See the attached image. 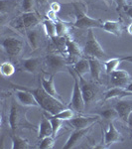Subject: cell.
I'll return each instance as SVG.
<instances>
[{
  "instance_id": "74e56055",
  "label": "cell",
  "mask_w": 132,
  "mask_h": 149,
  "mask_svg": "<svg viewBox=\"0 0 132 149\" xmlns=\"http://www.w3.org/2000/svg\"><path fill=\"white\" fill-rule=\"evenodd\" d=\"M127 126H128V131L130 133V135L132 136V113L130 114L128 118V121H127Z\"/></svg>"
},
{
  "instance_id": "e575fe53",
  "label": "cell",
  "mask_w": 132,
  "mask_h": 149,
  "mask_svg": "<svg viewBox=\"0 0 132 149\" xmlns=\"http://www.w3.org/2000/svg\"><path fill=\"white\" fill-rule=\"evenodd\" d=\"M47 19H49V20H52L54 21V22H56L58 20V16H57V12H55L54 10H52V9H50L49 11L47 12Z\"/></svg>"
},
{
  "instance_id": "d4e9b609",
  "label": "cell",
  "mask_w": 132,
  "mask_h": 149,
  "mask_svg": "<svg viewBox=\"0 0 132 149\" xmlns=\"http://www.w3.org/2000/svg\"><path fill=\"white\" fill-rule=\"evenodd\" d=\"M97 115H99L100 118L104 119V120L112 121L116 118H119L118 113H117L116 109L114 107H107V109H104L99 111H97Z\"/></svg>"
},
{
  "instance_id": "2e32d148",
  "label": "cell",
  "mask_w": 132,
  "mask_h": 149,
  "mask_svg": "<svg viewBox=\"0 0 132 149\" xmlns=\"http://www.w3.org/2000/svg\"><path fill=\"white\" fill-rule=\"evenodd\" d=\"M53 135V127L51 120L48 118L46 114L42 115V119L39 124V132H38V137L40 139L47 137V136Z\"/></svg>"
},
{
  "instance_id": "83f0119b",
  "label": "cell",
  "mask_w": 132,
  "mask_h": 149,
  "mask_svg": "<svg viewBox=\"0 0 132 149\" xmlns=\"http://www.w3.org/2000/svg\"><path fill=\"white\" fill-rule=\"evenodd\" d=\"M43 26H44L46 34L49 36L51 39H54L57 36L56 22H54V21H52V20H49V19H46V20L43 21Z\"/></svg>"
},
{
  "instance_id": "603a6c76",
  "label": "cell",
  "mask_w": 132,
  "mask_h": 149,
  "mask_svg": "<svg viewBox=\"0 0 132 149\" xmlns=\"http://www.w3.org/2000/svg\"><path fill=\"white\" fill-rule=\"evenodd\" d=\"M40 63L39 58H27V59H24L21 62V67L25 72L30 74H34L36 71L38 70Z\"/></svg>"
},
{
  "instance_id": "277c9868",
  "label": "cell",
  "mask_w": 132,
  "mask_h": 149,
  "mask_svg": "<svg viewBox=\"0 0 132 149\" xmlns=\"http://www.w3.org/2000/svg\"><path fill=\"white\" fill-rule=\"evenodd\" d=\"M69 74L74 79V88H73V93H72L71 102H69V107L72 109L74 111L78 112V113H81L83 112L85 107V102L83 100V93H81V84H80V78L79 76L75 73V71L73 68H68Z\"/></svg>"
},
{
  "instance_id": "8992f818",
  "label": "cell",
  "mask_w": 132,
  "mask_h": 149,
  "mask_svg": "<svg viewBox=\"0 0 132 149\" xmlns=\"http://www.w3.org/2000/svg\"><path fill=\"white\" fill-rule=\"evenodd\" d=\"M2 49L10 58L17 57L20 52L22 51L23 42L22 40L18 39L16 37H7L2 40L1 43Z\"/></svg>"
},
{
  "instance_id": "6da1fadb",
  "label": "cell",
  "mask_w": 132,
  "mask_h": 149,
  "mask_svg": "<svg viewBox=\"0 0 132 149\" xmlns=\"http://www.w3.org/2000/svg\"><path fill=\"white\" fill-rule=\"evenodd\" d=\"M12 86L13 88H20L30 92L35 97L36 100L39 103V107L41 109L51 115L57 114L58 112H60L61 110L66 109V104L64 103V102L52 97L51 95H49L44 90V88L42 86H41V88L40 86L39 88H30V86H24L12 84Z\"/></svg>"
},
{
  "instance_id": "d6986e66",
  "label": "cell",
  "mask_w": 132,
  "mask_h": 149,
  "mask_svg": "<svg viewBox=\"0 0 132 149\" xmlns=\"http://www.w3.org/2000/svg\"><path fill=\"white\" fill-rule=\"evenodd\" d=\"M132 95V93L125 90V88H119L115 86L113 88H110L104 93V100H109L112 98H121Z\"/></svg>"
},
{
  "instance_id": "3957f363",
  "label": "cell",
  "mask_w": 132,
  "mask_h": 149,
  "mask_svg": "<svg viewBox=\"0 0 132 149\" xmlns=\"http://www.w3.org/2000/svg\"><path fill=\"white\" fill-rule=\"evenodd\" d=\"M75 7V15H76V21L74 23V26L76 28L80 29H92V28H102V24L98 19L92 18L88 15L85 12V9L81 7V3H74Z\"/></svg>"
},
{
  "instance_id": "9a60e30c",
  "label": "cell",
  "mask_w": 132,
  "mask_h": 149,
  "mask_svg": "<svg viewBox=\"0 0 132 149\" xmlns=\"http://www.w3.org/2000/svg\"><path fill=\"white\" fill-rule=\"evenodd\" d=\"M39 17L33 11L30 12H23V14L20 17L21 26L26 29H33L35 26L39 24Z\"/></svg>"
},
{
  "instance_id": "8d00e7d4",
  "label": "cell",
  "mask_w": 132,
  "mask_h": 149,
  "mask_svg": "<svg viewBox=\"0 0 132 149\" xmlns=\"http://www.w3.org/2000/svg\"><path fill=\"white\" fill-rule=\"evenodd\" d=\"M114 1H115V3H116L118 10L119 9L124 8V7L126 6V0H114Z\"/></svg>"
},
{
  "instance_id": "f546056e",
  "label": "cell",
  "mask_w": 132,
  "mask_h": 149,
  "mask_svg": "<svg viewBox=\"0 0 132 149\" xmlns=\"http://www.w3.org/2000/svg\"><path fill=\"white\" fill-rule=\"evenodd\" d=\"M51 116L55 117V118H59L61 120H69V119L74 117V110L72 109H65L61 110L60 112H58L57 114L51 115Z\"/></svg>"
},
{
  "instance_id": "d590c367",
  "label": "cell",
  "mask_w": 132,
  "mask_h": 149,
  "mask_svg": "<svg viewBox=\"0 0 132 149\" xmlns=\"http://www.w3.org/2000/svg\"><path fill=\"white\" fill-rule=\"evenodd\" d=\"M50 8H51L52 10H54L55 12H57V13H58V12L61 10V5H60L59 2L54 1V2H52V3L50 4Z\"/></svg>"
},
{
  "instance_id": "4dcf8cb0",
  "label": "cell",
  "mask_w": 132,
  "mask_h": 149,
  "mask_svg": "<svg viewBox=\"0 0 132 149\" xmlns=\"http://www.w3.org/2000/svg\"><path fill=\"white\" fill-rule=\"evenodd\" d=\"M54 145H55V136L50 135L41 139V142L38 147L41 149H51L54 147Z\"/></svg>"
},
{
  "instance_id": "836d02e7",
  "label": "cell",
  "mask_w": 132,
  "mask_h": 149,
  "mask_svg": "<svg viewBox=\"0 0 132 149\" xmlns=\"http://www.w3.org/2000/svg\"><path fill=\"white\" fill-rule=\"evenodd\" d=\"M33 8V0H22L21 9L23 12H30Z\"/></svg>"
},
{
  "instance_id": "1f68e13d",
  "label": "cell",
  "mask_w": 132,
  "mask_h": 149,
  "mask_svg": "<svg viewBox=\"0 0 132 149\" xmlns=\"http://www.w3.org/2000/svg\"><path fill=\"white\" fill-rule=\"evenodd\" d=\"M47 116H48V118L51 120V123H52L53 136H55V137H56L58 132H59V130L62 128V126H63L64 120H61V119H59V118H55V117L51 116V115H48V114H47Z\"/></svg>"
},
{
  "instance_id": "4fadbf2b",
  "label": "cell",
  "mask_w": 132,
  "mask_h": 149,
  "mask_svg": "<svg viewBox=\"0 0 132 149\" xmlns=\"http://www.w3.org/2000/svg\"><path fill=\"white\" fill-rule=\"evenodd\" d=\"M98 119H100L99 115H95V116H76L73 117L68 121L75 129H81L93 125V123L97 122Z\"/></svg>"
},
{
  "instance_id": "52a82bcc",
  "label": "cell",
  "mask_w": 132,
  "mask_h": 149,
  "mask_svg": "<svg viewBox=\"0 0 132 149\" xmlns=\"http://www.w3.org/2000/svg\"><path fill=\"white\" fill-rule=\"evenodd\" d=\"M67 63L64 57L59 56V55L50 54L46 57V68L47 71L52 74L62 72L66 68Z\"/></svg>"
},
{
  "instance_id": "cb8c5ba5",
  "label": "cell",
  "mask_w": 132,
  "mask_h": 149,
  "mask_svg": "<svg viewBox=\"0 0 132 149\" xmlns=\"http://www.w3.org/2000/svg\"><path fill=\"white\" fill-rule=\"evenodd\" d=\"M12 149H29L32 148L27 139L21 137L19 135H11Z\"/></svg>"
},
{
  "instance_id": "b9f144b4",
  "label": "cell",
  "mask_w": 132,
  "mask_h": 149,
  "mask_svg": "<svg viewBox=\"0 0 132 149\" xmlns=\"http://www.w3.org/2000/svg\"><path fill=\"white\" fill-rule=\"evenodd\" d=\"M127 32H128L130 35H132V23L129 24L128 27H127Z\"/></svg>"
},
{
  "instance_id": "7bdbcfd3",
  "label": "cell",
  "mask_w": 132,
  "mask_h": 149,
  "mask_svg": "<svg viewBox=\"0 0 132 149\" xmlns=\"http://www.w3.org/2000/svg\"><path fill=\"white\" fill-rule=\"evenodd\" d=\"M36 1H38V2H43L44 0H36Z\"/></svg>"
},
{
  "instance_id": "44dd1931",
  "label": "cell",
  "mask_w": 132,
  "mask_h": 149,
  "mask_svg": "<svg viewBox=\"0 0 132 149\" xmlns=\"http://www.w3.org/2000/svg\"><path fill=\"white\" fill-rule=\"evenodd\" d=\"M97 58H88L90 62V73L95 81H100V74H101L102 65Z\"/></svg>"
},
{
  "instance_id": "7c38bea8",
  "label": "cell",
  "mask_w": 132,
  "mask_h": 149,
  "mask_svg": "<svg viewBox=\"0 0 132 149\" xmlns=\"http://www.w3.org/2000/svg\"><path fill=\"white\" fill-rule=\"evenodd\" d=\"M110 83L114 86L125 88L130 81V74L124 70H115L110 73Z\"/></svg>"
},
{
  "instance_id": "f1b7e54d",
  "label": "cell",
  "mask_w": 132,
  "mask_h": 149,
  "mask_svg": "<svg viewBox=\"0 0 132 149\" xmlns=\"http://www.w3.org/2000/svg\"><path fill=\"white\" fill-rule=\"evenodd\" d=\"M0 72H1L2 76L10 77L15 73V66L12 63H10V62H4V63L1 64Z\"/></svg>"
},
{
  "instance_id": "e0dca14e",
  "label": "cell",
  "mask_w": 132,
  "mask_h": 149,
  "mask_svg": "<svg viewBox=\"0 0 132 149\" xmlns=\"http://www.w3.org/2000/svg\"><path fill=\"white\" fill-rule=\"evenodd\" d=\"M41 86L44 88V90L46 91V92L49 93V95H51L52 97L58 98V100H62L63 102V100H62L61 95L58 93L57 90H56V86H55V81H54V74H51V77H50L49 79H46V78H41Z\"/></svg>"
},
{
  "instance_id": "ab89813d",
  "label": "cell",
  "mask_w": 132,
  "mask_h": 149,
  "mask_svg": "<svg viewBox=\"0 0 132 149\" xmlns=\"http://www.w3.org/2000/svg\"><path fill=\"white\" fill-rule=\"evenodd\" d=\"M122 61H127L129 63L132 64V55H127V56H123V57H120Z\"/></svg>"
},
{
  "instance_id": "30bf717a",
  "label": "cell",
  "mask_w": 132,
  "mask_h": 149,
  "mask_svg": "<svg viewBox=\"0 0 132 149\" xmlns=\"http://www.w3.org/2000/svg\"><path fill=\"white\" fill-rule=\"evenodd\" d=\"M119 141H122L121 133L116 129L113 122L110 121L108 124V128L104 132V140L102 146H104V148H108L112 144L117 143Z\"/></svg>"
},
{
  "instance_id": "ffe728a7",
  "label": "cell",
  "mask_w": 132,
  "mask_h": 149,
  "mask_svg": "<svg viewBox=\"0 0 132 149\" xmlns=\"http://www.w3.org/2000/svg\"><path fill=\"white\" fill-rule=\"evenodd\" d=\"M65 45H66L67 53L71 58H79L81 56V50L80 46L73 39H71L69 37H67Z\"/></svg>"
},
{
  "instance_id": "4316f807",
  "label": "cell",
  "mask_w": 132,
  "mask_h": 149,
  "mask_svg": "<svg viewBox=\"0 0 132 149\" xmlns=\"http://www.w3.org/2000/svg\"><path fill=\"white\" fill-rule=\"evenodd\" d=\"M27 39L30 43L31 47L33 48V50H36L39 46V42H40V35L38 33L37 30L35 29H31L27 32Z\"/></svg>"
},
{
  "instance_id": "60d3db41",
  "label": "cell",
  "mask_w": 132,
  "mask_h": 149,
  "mask_svg": "<svg viewBox=\"0 0 132 149\" xmlns=\"http://www.w3.org/2000/svg\"><path fill=\"white\" fill-rule=\"evenodd\" d=\"M125 90L128 91V92L132 93V81H129V83L127 84V86H125Z\"/></svg>"
},
{
  "instance_id": "9c48e42d",
  "label": "cell",
  "mask_w": 132,
  "mask_h": 149,
  "mask_svg": "<svg viewBox=\"0 0 132 149\" xmlns=\"http://www.w3.org/2000/svg\"><path fill=\"white\" fill-rule=\"evenodd\" d=\"M92 128V125L88 126L85 128H81V129H75V131L69 135V137L68 138V140L66 141V143L63 145V149H72L76 147L79 143L83 140V138L85 137L86 134L88 133Z\"/></svg>"
},
{
  "instance_id": "7a4b0ae2",
  "label": "cell",
  "mask_w": 132,
  "mask_h": 149,
  "mask_svg": "<svg viewBox=\"0 0 132 149\" xmlns=\"http://www.w3.org/2000/svg\"><path fill=\"white\" fill-rule=\"evenodd\" d=\"M23 105L16 103L15 102H12L10 112H9L8 116V122L9 126H10L12 131H16V129L19 127H23V128H35V125L32 124L27 119V111L28 110L22 109Z\"/></svg>"
},
{
  "instance_id": "f35d334b",
  "label": "cell",
  "mask_w": 132,
  "mask_h": 149,
  "mask_svg": "<svg viewBox=\"0 0 132 149\" xmlns=\"http://www.w3.org/2000/svg\"><path fill=\"white\" fill-rule=\"evenodd\" d=\"M124 11H125V13L132 19V6H125L124 7Z\"/></svg>"
},
{
  "instance_id": "ac0fdd59",
  "label": "cell",
  "mask_w": 132,
  "mask_h": 149,
  "mask_svg": "<svg viewBox=\"0 0 132 149\" xmlns=\"http://www.w3.org/2000/svg\"><path fill=\"white\" fill-rule=\"evenodd\" d=\"M102 29L105 32L115 36H121L122 34V23L119 20H106L102 24Z\"/></svg>"
},
{
  "instance_id": "5bb4252c",
  "label": "cell",
  "mask_w": 132,
  "mask_h": 149,
  "mask_svg": "<svg viewBox=\"0 0 132 149\" xmlns=\"http://www.w3.org/2000/svg\"><path fill=\"white\" fill-rule=\"evenodd\" d=\"M79 78H80V84H81V93H83V100H85V105H88V104H90L93 100V98H94L95 91H94V88H93V86L83 79V77H79Z\"/></svg>"
},
{
  "instance_id": "d6a6232c",
  "label": "cell",
  "mask_w": 132,
  "mask_h": 149,
  "mask_svg": "<svg viewBox=\"0 0 132 149\" xmlns=\"http://www.w3.org/2000/svg\"><path fill=\"white\" fill-rule=\"evenodd\" d=\"M68 25H67L66 22H63L62 20L58 19L56 21V32H57V36L59 37H62V36L66 35L68 33Z\"/></svg>"
},
{
  "instance_id": "8fae6325",
  "label": "cell",
  "mask_w": 132,
  "mask_h": 149,
  "mask_svg": "<svg viewBox=\"0 0 132 149\" xmlns=\"http://www.w3.org/2000/svg\"><path fill=\"white\" fill-rule=\"evenodd\" d=\"M114 109H116L118 116L121 120L127 123L128 118L132 113V100H119L114 104Z\"/></svg>"
},
{
  "instance_id": "7402d4cb",
  "label": "cell",
  "mask_w": 132,
  "mask_h": 149,
  "mask_svg": "<svg viewBox=\"0 0 132 149\" xmlns=\"http://www.w3.org/2000/svg\"><path fill=\"white\" fill-rule=\"evenodd\" d=\"M73 70L79 77H83L85 74L90 73V62L88 59H80L73 65Z\"/></svg>"
},
{
  "instance_id": "ba28073f",
  "label": "cell",
  "mask_w": 132,
  "mask_h": 149,
  "mask_svg": "<svg viewBox=\"0 0 132 149\" xmlns=\"http://www.w3.org/2000/svg\"><path fill=\"white\" fill-rule=\"evenodd\" d=\"M13 88L15 90V98L19 104L23 107H39V103L30 92L20 88Z\"/></svg>"
},
{
  "instance_id": "5b68a950",
  "label": "cell",
  "mask_w": 132,
  "mask_h": 149,
  "mask_svg": "<svg viewBox=\"0 0 132 149\" xmlns=\"http://www.w3.org/2000/svg\"><path fill=\"white\" fill-rule=\"evenodd\" d=\"M83 53L86 56H88V58H97V59H104L107 56L104 48L97 41L92 29H88L86 41L83 46Z\"/></svg>"
},
{
  "instance_id": "484cf974",
  "label": "cell",
  "mask_w": 132,
  "mask_h": 149,
  "mask_svg": "<svg viewBox=\"0 0 132 149\" xmlns=\"http://www.w3.org/2000/svg\"><path fill=\"white\" fill-rule=\"evenodd\" d=\"M122 62L121 58H111V59L107 60L104 63V70L107 74L112 73L115 70H117L118 66L120 65V63Z\"/></svg>"
}]
</instances>
